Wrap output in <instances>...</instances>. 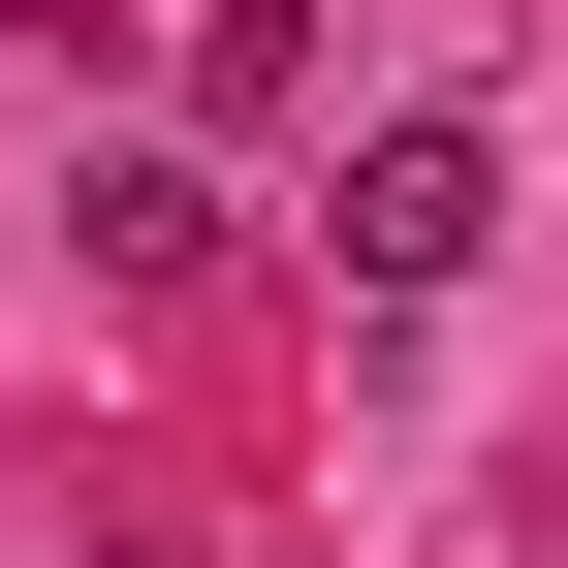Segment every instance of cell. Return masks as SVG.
<instances>
[{"instance_id": "2", "label": "cell", "mask_w": 568, "mask_h": 568, "mask_svg": "<svg viewBox=\"0 0 568 568\" xmlns=\"http://www.w3.org/2000/svg\"><path fill=\"white\" fill-rule=\"evenodd\" d=\"M63 253H95V284H190V253H222V190H190V159H95V190H63Z\"/></svg>"}, {"instance_id": "1", "label": "cell", "mask_w": 568, "mask_h": 568, "mask_svg": "<svg viewBox=\"0 0 568 568\" xmlns=\"http://www.w3.org/2000/svg\"><path fill=\"white\" fill-rule=\"evenodd\" d=\"M316 253H347V316H443L474 253H506V126H347V190H316Z\"/></svg>"}]
</instances>
